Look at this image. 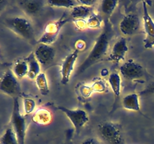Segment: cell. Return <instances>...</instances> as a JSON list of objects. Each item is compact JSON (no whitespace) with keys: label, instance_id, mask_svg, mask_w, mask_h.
<instances>
[{"label":"cell","instance_id":"30bf717a","mask_svg":"<svg viewBox=\"0 0 154 144\" xmlns=\"http://www.w3.org/2000/svg\"><path fill=\"white\" fill-rule=\"evenodd\" d=\"M34 56L41 66H48L55 58L56 50L51 45L38 44L34 52Z\"/></svg>","mask_w":154,"mask_h":144},{"label":"cell","instance_id":"ac0fdd59","mask_svg":"<svg viewBox=\"0 0 154 144\" xmlns=\"http://www.w3.org/2000/svg\"><path fill=\"white\" fill-rule=\"evenodd\" d=\"M29 66V71L27 76L30 80H35L38 75L41 73V64L35 57L34 53H32L27 59Z\"/></svg>","mask_w":154,"mask_h":144},{"label":"cell","instance_id":"ffe728a7","mask_svg":"<svg viewBox=\"0 0 154 144\" xmlns=\"http://www.w3.org/2000/svg\"><path fill=\"white\" fill-rule=\"evenodd\" d=\"M12 71L17 79H22L25 76H27L29 71L27 60H17L14 64Z\"/></svg>","mask_w":154,"mask_h":144},{"label":"cell","instance_id":"d6986e66","mask_svg":"<svg viewBox=\"0 0 154 144\" xmlns=\"http://www.w3.org/2000/svg\"><path fill=\"white\" fill-rule=\"evenodd\" d=\"M121 76L118 72H113L108 76V84L116 97L121 94Z\"/></svg>","mask_w":154,"mask_h":144},{"label":"cell","instance_id":"4fadbf2b","mask_svg":"<svg viewBox=\"0 0 154 144\" xmlns=\"http://www.w3.org/2000/svg\"><path fill=\"white\" fill-rule=\"evenodd\" d=\"M128 50L129 47L126 38H121L114 44L111 53L108 57V60L113 62H120L122 60H124Z\"/></svg>","mask_w":154,"mask_h":144},{"label":"cell","instance_id":"7402d4cb","mask_svg":"<svg viewBox=\"0 0 154 144\" xmlns=\"http://www.w3.org/2000/svg\"><path fill=\"white\" fill-rule=\"evenodd\" d=\"M0 144H19L16 134L11 126L8 127L1 136Z\"/></svg>","mask_w":154,"mask_h":144},{"label":"cell","instance_id":"7a4b0ae2","mask_svg":"<svg viewBox=\"0 0 154 144\" xmlns=\"http://www.w3.org/2000/svg\"><path fill=\"white\" fill-rule=\"evenodd\" d=\"M5 25L13 32L29 43L36 44L35 33L30 20L23 16H14L5 20Z\"/></svg>","mask_w":154,"mask_h":144},{"label":"cell","instance_id":"7c38bea8","mask_svg":"<svg viewBox=\"0 0 154 144\" xmlns=\"http://www.w3.org/2000/svg\"><path fill=\"white\" fill-rule=\"evenodd\" d=\"M79 50L77 48L76 50L71 52L63 60V64L61 65V83L63 85H66L70 80L71 74L75 68V64L76 62L77 58H78Z\"/></svg>","mask_w":154,"mask_h":144},{"label":"cell","instance_id":"8992f818","mask_svg":"<svg viewBox=\"0 0 154 144\" xmlns=\"http://www.w3.org/2000/svg\"><path fill=\"white\" fill-rule=\"evenodd\" d=\"M20 85L11 70H8L0 78V91L14 98L20 94Z\"/></svg>","mask_w":154,"mask_h":144},{"label":"cell","instance_id":"83f0119b","mask_svg":"<svg viewBox=\"0 0 154 144\" xmlns=\"http://www.w3.org/2000/svg\"><path fill=\"white\" fill-rule=\"evenodd\" d=\"M80 93H81V95L84 98H89L91 96V94H93V90L92 88L91 85H87V84H84L82 85L79 88Z\"/></svg>","mask_w":154,"mask_h":144},{"label":"cell","instance_id":"e0dca14e","mask_svg":"<svg viewBox=\"0 0 154 144\" xmlns=\"http://www.w3.org/2000/svg\"><path fill=\"white\" fill-rule=\"evenodd\" d=\"M93 14V8L78 4L71 10V16L74 20H87Z\"/></svg>","mask_w":154,"mask_h":144},{"label":"cell","instance_id":"5b68a950","mask_svg":"<svg viewBox=\"0 0 154 144\" xmlns=\"http://www.w3.org/2000/svg\"><path fill=\"white\" fill-rule=\"evenodd\" d=\"M69 16L66 14H63L60 19L47 24L42 37L37 40L36 44H45L51 45V44L54 43L58 37L60 30L65 24L69 22Z\"/></svg>","mask_w":154,"mask_h":144},{"label":"cell","instance_id":"8fae6325","mask_svg":"<svg viewBox=\"0 0 154 144\" xmlns=\"http://www.w3.org/2000/svg\"><path fill=\"white\" fill-rule=\"evenodd\" d=\"M143 20L146 34L144 40V46L147 49H150L154 46V21L149 14L145 2H143Z\"/></svg>","mask_w":154,"mask_h":144},{"label":"cell","instance_id":"277c9868","mask_svg":"<svg viewBox=\"0 0 154 144\" xmlns=\"http://www.w3.org/2000/svg\"><path fill=\"white\" fill-rule=\"evenodd\" d=\"M99 136L109 144H123V136L120 125L112 122H105L98 125Z\"/></svg>","mask_w":154,"mask_h":144},{"label":"cell","instance_id":"d4e9b609","mask_svg":"<svg viewBox=\"0 0 154 144\" xmlns=\"http://www.w3.org/2000/svg\"><path fill=\"white\" fill-rule=\"evenodd\" d=\"M87 22L88 28L97 29V28H101L102 26H104L105 20H104L102 16H101L100 15L93 13L87 20Z\"/></svg>","mask_w":154,"mask_h":144},{"label":"cell","instance_id":"f1b7e54d","mask_svg":"<svg viewBox=\"0 0 154 144\" xmlns=\"http://www.w3.org/2000/svg\"><path fill=\"white\" fill-rule=\"evenodd\" d=\"M140 95H150L154 94V80L147 84V86L139 93Z\"/></svg>","mask_w":154,"mask_h":144},{"label":"cell","instance_id":"6da1fadb","mask_svg":"<svg viewBox=\"0 0 154 144\" xmlns=\"http://www.w3.org/2000/svg\"><path fill=\"white\" fill-rule=\"evenodd\" d=\"M114 36V30L113 28L112 23L108 18L105 20L103 30L98 36L95 41L94 45L92 48L87 58L80 64L78 69L77 74L79 75L84 73L85 70L91 68L93 64L102 61L108 52L110 44Z\"/></svg>","mask_w":154,"mask_h":144},{"label":"cell","instance_id":"cb8c5ba5","mask_svg":"<svg viewBox=\"0 0 154 144\" xmlns=\"http://www.w3.org/2000/svg\"><path fill=\"white\" fill-rule=\"evenodd\" d=\"M47 4L54 8H73L78 4V2L75 0H49Z\"/></svg>","mask_w":154,"mask_h":144},{"label":"cell","instance_id":"52a82bcc","mask_svg":"<svg viewBox=\"0 0 154 144\" xmlns=\"http://www.w3.org/2000/svg\"><path fill=\"white\" fill-rule=\"evenodd\" d=\"M58 109L63 112L73 124L76 134H79L83 128L88 123L89 116L85 110L81 109H69L65 106H59Z\"/></svg>","mask_w":154,"mask_h":144},{"label":"cell","instance_id":"d6a6232c","mask_svg":"<svg viewBox=\"0 0 154 144\" xmlns=\"http://www.w3.org/2000/svg\"><path fill=\"white\" fill-rule=\"evenodd\" d=\"M8 4L7 1H4V0H0V13L4 10L6 8Z\"/></svg>","mask_w":154,"mask_h":144},{"label":"cell","instance_id":"f546056e","mask_svg":"<svg viewBox=\"0 0 154 144\" xmlns=\"http://www.w3.org/2000/svg\"><path fill=\"white\" fill-rule=\"evenodd\" d=\"M74 23L77 29L81 30V31L88 28L87 20H74Z\"/></svg>","mask_w":154,"mask_h":144},{"label":"cell","instance_id":"484cf974","mask_svg":"<svg viewBox=\"0 0 154 144\" xmlns=\"http://www.w3.org/2000/svg\"><path fill=\"white\" fill-rule=\"evenodd\" d=\"M93 92H96L102 93L104 92L107 90V83L104 80L102 79H96L93 81V83L91 84Z\"/></svg>","mask_w":154,"mask_h":144},{"label":"cell","instance_id":"44dd1931","mask_svg":"<svg viewBox=\"0 0 154 144\" xmlns=\"http://www.w3.org/2000/svg\"><path fill=\"white\" fill-rule=\"evenodd\" d=\"M35 80L36 86H37V88L40 94L44 96L48 95L50 92V88L48 79H47L46 74H45V72H41Z\"/></svg>","mask_w":154,"mask_h":144},{"label":"cell","instance_id":"ba28073f","mask_svg":"<svg viewBox=\"0 0 154 144\" xmlns=\"http://www.w3.org/2000/svg\"><path fill=\"white\" fill-rule=\"evenodd\" d=\"M120 74L127 80H135L143 77L145 74L144 67L133 59L125 62L120 68Z\"/></svg>","mask_w":154,"mask_h":144},{"label":"cell","instance_id":"9c48e42d","mask_svg":"<svg viewBox=\"0 0 154 144\" xmlns=\"http://www.w3.org/2000/svg\"><path fill=\"white\" fill-rule=\"evenodd\" d=\"M119 28L123 35H134L141 29V21L137 14H129L120 21Z\"/></svg>","mask_w":154,"mask_h":144},{"label":"cell","instance_id":"603a6c76","mask_svg":"<svg viewBox=\"0 0 154 144\" xmlns=\"http://www.w3.org/2000/svg\"><path fill=\"white\" fill-rule=\"evenodd\" d=\"M118 3L119 2L117 0H103V1L101 2V11L107 16V18H108L114 13L116 8L117 7Z\"/></svg>","mask_w":154,"mask_h":144},{"label":"cell","instance_id":"2e32d148","mask_svg":"<svg viewBox=\"0 0 154 144\" xmlns=\"http://www.w3.org/2000/svg\"><path fill=\"white\" fill-rule=\"evenodd\" d=\"M122 105L124 109L128 110L140 112L141 105H140L139 94L136 93H132L126 95L122 100Z\"/></svg>","mask_w":154,"mask_h":144},{"label":"cell","instance_id":"1f68e13d","mask_svg":"<svg viewBox=\"0 0 154 144\" xmlns=\"http://www.w3.org/2000/svg\"><path fill=\"white\" fill-rule=\"evenodd\" d=\"M81 144H102L99 140L95 137H88L87 139L84 140Z\"/></svg>","mask_w":154,"mask_h":144},{"label":"cell","instance_id":"4dcf8cb0","mask_svg":"<svg viewBox=\"0 0 154 144\" xmlns=\"http://www.w3.org/2000/svg\"><path fill=\"white\" fill-rule=\"evenodd\" d=\"M78 4L86 6V7L93 8V6L97 4L98 2L96 0H77Z\"/></svg>","mask_w":154,"mask_h":144},{"label":"cell","instance_id":"3957f363","mask_svg":"<svg viewBox=\"0 0 154 144\" xmlns=\"http://www.w3.org/2000/svg\"><path fill=\"white\" fill-rule=\"evenodd\" d=\"M11 124L13 130L17 137L19 144H25L26 134V119L22 115L20 110V104L18 98H14L13 110H12Z\"/></svg>","mask_w":154,"mask_h":144},{"label":"cell","instance_id":"5bb4252c","mask_svg":"<svg viewBox=\"0 0 154 144\" xmlns=\"http://www.w3.org/2000/svg\"><path fill=\"white\" fill-rule=\"evenodd\" d=\"M45 3L44 1L38 0H22L17 2L19 7L28 16H35L38 14L43 8Z\"/></svg>","mask_w":154,"mask_h":144},{"label":"cell","instance_id":"9a60e30c","mask_svg":"<svg viewBox=\"0 0 154 144\" xmlns=\"http://www.w3.org/2000/svg\"><path fill=\"white\" fill-rule=\"evenodd\" d=\"M32 119L35 123L41 125H48L52 122L53 115L51 111L45 107L36 110L32 114Z\"/></svg>","mask_w":154,"mask_h":144},{"label":"cell","instance_id":"4316f807","mask_svg":"<svg viewBox=\"0 0 154 144\" xmlns=\"http://www.w3.org/2000/svg\"><path fill=\"white\" fill-rule=\"evenodd\" d=\"M35 102L33 99L29 98H26L23 99V108L26 115L32 113L35 109Z\"/></svg>","mask_w":154,"mask_h":144}]
</instances>
